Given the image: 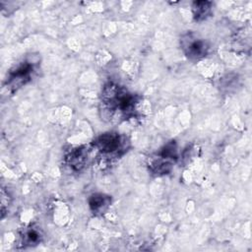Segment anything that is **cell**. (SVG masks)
<instances>
[{"instance_id":"3957f363","label":"cell","mask_w":252,"mask_h":252,"mask_svg":"<svg viewBox=\"0 0 252 252\" xmlns=\"http://www.w3.org/2000/svg\"><path fill=\"white\" fill-rule=\"evenodd\" d=\"M38 63V61L32 59H25L14 66L9 71L6 79L5 87L7 90H9L11 93H15L28 84L35 73Z\"/></svg>"},{"instance_id":"ba28073f","label":"cell","mask_w":252,"mask_h":252,"mask_svg":"<svg viewBox=\"0 0 252 252\" xmlns=\"http://www.w3.org/2000/svg\"><path fill=\"white\" fill-rule=\"evenodd\" d=\"M213 3L210 1H195L192 3V14L196 22L206 20L212 14Z\"/></svg>"},{"instance_id":"9c48e42d","label":"cell","mask_w":252,"mask_h":252,"mask_svg":"<svg viewBox=\"0 0 252 252\" xmlns=\"http://www.w3.org/2000/svg\"><path fill=\"white\" fill-rule=\"evenodd\" d=\"M10 195L8 194V192L5 191L4 188L1 189V214H2V218L4 217L5 214V207L9 206L10 204Z\"/></svg>"},{"instance_id":"8992f818","label":"cell","mask_w":252,"mask_h":252,"mask_svg":"<svg viewBox=\"0 0 252 252\" xmlns=\"http://www.w3.org/2000/svg\"><path fill=\"white\" fill-rule=\"evenodd\" d=\"M91 212L95 216L104 214L111 204V197L103 193H94L88 200Z\"/></svg>"},{"instance_id":"6da1fadb","label":"cell","mask_w":252,"mask_h":252,"mask_svg":"<svg viewBox=\"0 0 252 252\" xmlns=\"http://www.w3.org/2000/svg\"><path fill=\"white\" fill-rule=\"evenodd\" d=\"M138 102L137 95L114 83H107L101 91L102 118L111 120L116 113H119L120 117L124 119L132 118L136 113Z\"/></svg>"},{"instance_id":"277c9868","label":"cell","mask_w":252,"mask_h":252,"mask_svg":"<svg viewBox=\"0 0 252 252\" xmlns=\"http://www.w3.org/2000/svg\"><path fill=\"white\" fill-rule=\"evenodd\" d=\"M180 46L186 57L192 61L204 58L209 52V45L193 32H187L180 38Z\"/></svg>"},{"instance_id":"7a4b0ae2","label":"cell","mask_w":252,"mask_h":252,"mask_svg":"<svg viewBox=\"0 0 252 252\" xmlns=\"http://www.w3.org/2000/svg\"><path fill=\"white\" fill-rule=\"evenodd\" d=\"M92 145L94 150L99 152L100 158L112 159L126 153L129 147V141L125 136L114 131H109L99 135Z\"/></svg>"},{"instance_id":"52a82bcc","label":"cell","mask_w":252,"mask_h":252,"mask_svg":"<svg viewBox=\"0 0 252 252\" xmlns=\"http://www.w3.org/2000/svg\"><path fill=\"white\" fill-rule=\"evenodd\" d=\"M42 238L43 235L41 230L34 225H29L27 227H24L20 232V243L23 245L24 248L38 245L42 241Z\"/></svg>"},{"instance_id":"5b68a950","label":"cell","mask_w":252,"mask_h":252,"mask_svg":"<svg viewBox=\"0 0 252 252\" xmlns=\"http://www.w3.org/2000/svg\"><path fill=\"white\" fill-rule=\"evenodd\" d=\"M92 149L93 146L91 149H89V147H78L72 149L65 157L66 164L73 171H81L89 161L90 152Z\"/></svg>"}]
</instances>
